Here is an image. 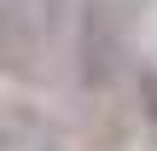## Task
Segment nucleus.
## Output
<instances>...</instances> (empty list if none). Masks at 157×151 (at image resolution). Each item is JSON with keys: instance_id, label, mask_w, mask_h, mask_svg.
Listing matches in <instances>:
<instances>
[{"instance_id": "obj_2", "label": "nucleus", "mask_w": 157, "mask_h": 151, "mask_svg": "<svg viewBox=\"0 0 157 151\" xmlns=\"http://www.w3.org/2000/svg\"><path fill=\"white\" fill-rule=\"evenodd\" d=\"M134 29H140V0H87L82 12V81L87 87L122 70V58L134 52Z\"/></svg>"}, {"instance_id": "obj_1", "label": "nucleus", "mask_w": 157, "mask_h": 151, "mask_svg": "<svg viewBox=\"0 0 157 151\" xmlns=\"http://www.w3.org/2000/svg\"><path fill=\"white\" fill-rule=\"evenodd\" d=\"M58 0H0V76L41 87L52 76Z\"/></svg>"}, {"instance_id": "obj_3", "label": "nucleus", "mask_w": 157, "mask_h": 151, "mask_svg": "<svg viewBox=\"0 0 157 151\" xmlns=\"http://www.w3.org/2000/svg\"><path fill=\"white\" fill-rule=\"evenodd\" d=\"M146 122H151V128H157V70H151V76H146Z\"/></svg>"}]
</instances>
